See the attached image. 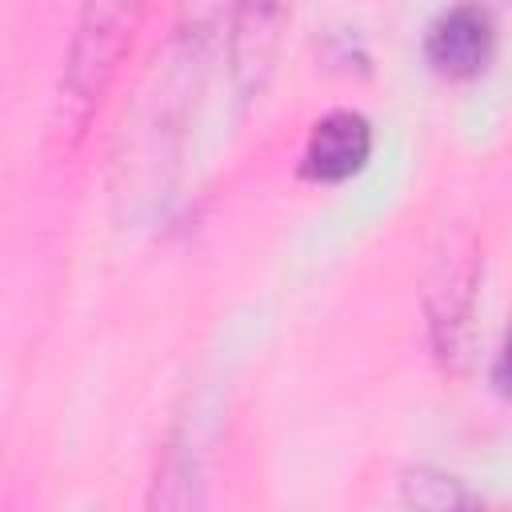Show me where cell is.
I'll return each mask as SVG.
<instances>
[{
  "label": "cell",
  "mask_w": 512,
  "mask_h": 512,
  "mask_svg": "<svg viewBox=\"0 0 512 512\" xmlns=\"http://www.w3.org/2000/svg\"><path fill=\"white\" fill-rule=\"evenodd\" d=\"M148 0H84L68 60H64V84H60V116L56 132L76 140L92 116V108L104 100L132 36L144 16Z\"/></svg>",
  "instance_id": "obj_1"
},
{
  "label": "cell",
  "mask_w": 512,
  "mask_h": 512,
  "mask_svg": "<svg viewBox=\"0 0 512 512\" xmlns=\"http://www.w3.org/2000/svg\"><path fill=\"white\" fill-rule=\"evenodd\" d=\"M492 44H496L492 16L480 4H456L428 28L424 56L440 76L468 80L484 72V64L492 60Z\"/></svg>",
  "instance_id": "obj_2"
},
{
  "label": "cell",
  "mask_w": 512,
  "mask_h": 512,
  "mask_svg": "<svg viewBox=\"0 0 512 512\" xmlns=\"http://www.w3.org/2000/svg\"><path fill=\"white\" fill-rule=\"evenodd\" d=\"M284 20H288V0H236L232 4V76L244 96L260 92L272 68Z\"/></svg>",
  "instance_id": "obj_3"
},
{
  "label": "cell",
  "mask_w": 512,
  "mask_h": 512,
  "mask_svg": "<svg viewBox=\"0 0 512 512\" xmlns=\"http://www.w3.org/2000/svg\"><path fill=\"white\" fill-rule=\"evenodd\" d=\"M372 152V128L360 112H328L312 124L304 144V176L320 184H340L364 168Z\"/></svg>",
  "instance_id": "obj_4"
},
{
  "label": "cell",
  "mask_w": 512,
  "mask_h": 512,
  "mask_svg": "<svg viewBox=\"0 0 512 512\" xmlns=\"http://www.w3.org/2000/svg\"><path fill=\"white\" fill-rule=\"evenodd\" d=\"M404 496L412 504L424 508H452V504H472V496L460 488V480L452 476H428V472H412L404 480Z\"/></svg>",
  "instance_id": "obj_5"
}]
</instances>
